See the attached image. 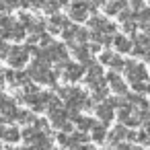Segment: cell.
Wrapping results in <instances>:
<instances>
[{
  "label": "cell",
  "instance_id": "cell-1",
  "mask_svg": "<svg viewBox=\"0 0 150 150\" xmlns=\"http://www.w3.org/2000/svg\"><path fill=\"white\" fill-rule=\"evenodd\" d=\"M2 138H4V140H8V142H11V140H13V142H17V140H19V132H17V129L6 127V129H2Z\"/></svg>",
  "mask_w": 150,
  "mask_h": 150
}]
</instances>
